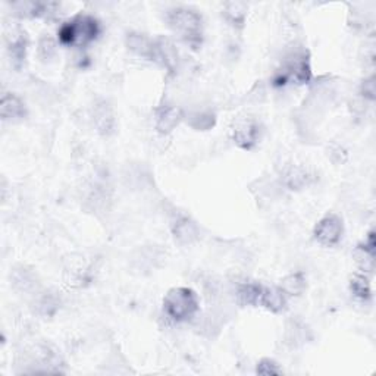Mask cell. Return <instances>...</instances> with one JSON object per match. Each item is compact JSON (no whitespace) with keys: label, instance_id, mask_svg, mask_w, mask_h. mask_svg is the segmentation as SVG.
Listing matches in <instances>:
<instances>
[{"label":"cell","instance_id":"obj_11","mask_svg":"<svg viewBox=\"0 0 376 376\" xmlns=\"http://www.w3.org/2000/svg\"><path fill=\"white\" fill-rule=\"evenodd\" d=\"M172 234L175 241L182 245L193 244L198 238V229L196 223L187 216L176 218L172 223Z\"/></svg>","mask_w":376,"mask_h":376},{"label":"cell","instance_id":"obj_10","mask_svg":"<svg viewBox=\"0 0 376 376\" xmlns=\"http://www.w3.org/2000/svg\"><path fill=\"white\" fill-rule=\"evenodd\" d=\"M287 294L279 287H265L261 294V301L258 306H262L266 310L272 313H281L287 309Z\"/></svg>","mask_w":376,"mask_h":376},{"label":"cell","instance_id":"obj_13","mask_svg":"<svg viewBox=\"0 0 376 376\" xmlns=\"http://www.w3.org/2000/svg\"><path fill=\"white\" fill-rule=\"evenodd\" d=\"M263 285L258 282H244L238 285L237 300L241 306H258Z\"/></svg>","mask_w":376,"mask_h":376},{"label":"cell","instance_id":"obj_6","mask_svg":"<svg viewBox=\"0 0 376 376\" xmlns=\"http://www.w3.org/2000/svg\"><path fill=\"white\" fill-rule=\"evenodd\" d=\"M261 124L254 118H241L232 129V140L243 150H252L261 138Z\"/></svg>","mask_w":376,"mask_h":376},{"label":"cell","instance_id":"obj_15","mask_svg":"<svg viewBox=\"0 0 376 376\" xmlns=\"http://www.w3.org/2000/svg\"><path fill=\"white\" fill-rule=\"evenodd\" d=\"M126 44H128L129 49H131L133 52H135L137 55L144 56L147 59L150 57V53H151V49H153V40L149 39L147 35L140 34V32L128 34Z\"/></svg>","mask_w":376,"mask_h":376},{"label":"cell","instance_id":"obj_8","mask_svg":"<svg viewBox=\"0 0 376 376\" xmlns=\"http://www.w3.org/2000/svg\"><path fill=\"white\" fill-rule=\"evenodd\" d=\"M93 124L97 128V131L103 135H109L115 129V115L112 106L106 102L100 100L93 108Z\"/></svg>","mask_w":376,"mask_h":376},{"label":"cell","instance_id":"obj_2","mask_svg":"<svg viewBox=\"0 0 376 376\" xmlns=\"http://www.w3.org/2000/svg\"><path fill=\"white\" fill-rule=\"evenodd\" d=\"M100 22L96 18L91 15L79 14L62 24L57 31V39L59 43L64 46L84 47L96 40L100 35Z\"/></svg>","mask_w":376,"mask_h":376},{"label":"cell","instance_id":"obj_16","mask_svg":"<svg viewBox=\"0 0 376 376\" xmlns=\"http://www.w3.org/2000/svg\"><path fill=\"white\" fill-rule=\"evenodd\" d=\"M279 288L284 291L287 296H300L306 290V276L301 272H294L287 275L281 281Z\"/></svg>","mask_w":376,"mask_h":376},{"label":"cell","instance_id":"obj_5","mask_svg":"<svg viewBox=\"0 0 376 376\" xmlns=\"http://www.w3.org/2000/svg\"><path fill=\"white\" fill-rule=\"evenodd\" d=\"M314 240L323 247H334L341 240H343L344 235V223L335 214H328L325 215L319 222L316 223L313 229Z\"/></svg>","mask_w":376,"mask_h":376},{"label":"cell","instance_id":"obj_3","mask_svg":"<svg viewBox=\"0 0 376 376\" xmlns=\"http://www.w3.org/2000/svg\"><path fill=\"white\" fill-rule=\"evenodd\" d=\"M168 24L175 34L193 49H197L203 40V19L198 12L190 8H173L168 12Z\"/></svg>","mask_w":376,"mask_h":376},{"label":"cell","instance_id":"obj_17","mask_svg":"<svg viewBox=\"0 0 376 376\" xmlns=\"http://www.w3.org/2000/svg\"><path fill=\"white\" fill-rule=\"evenodd\" d=\"M247 10H249V6L241 2H229L225 3L223 6V15H225L227 21L231 22L232 26L243 27L247 17Z\"/></svg>","mask_w":376,"mask_h":376},{"label":"cell","instance_id":"obj_12","mask_svg":"<svg viewBox=\"0 0 376 376\" xmlns=\"http://www.w3.org/2000/svg\"><path fill=\"white\" fill-rule=\"evenodd\" d=\"M284 181L290 190H301L312 184L313 176L303 167H291L284 175Z\"/></svg>","mask_w":376,"mask_h":376},{"label":"cell","instance_id":"obj_9","mask_svg":"<svg viewBox=\"0 0 376 376\" xmlns=\"http://www.w3.org/2000/svg\"><path fill=\"white\" fill-rule=\"evenodd\" d=\"M181 120L182 115L178 108H175V106L171 104L162 106V108L156 111V129L160 134L167 135L178 126Z\"/></svg>","mask_w":376,"mask_h":376},{"label":"cell","instance_id":"obj_7","mask_svg":"<svg viewBox=\"0 0 376 376\" xmlns=\"http://www.w3.org/2000/svg\"><path fill=\"white\" fill-rule=\"evenodd\" d=\"M0 116L3 121H22L27 116V106L14 93H5L0 100Z\"/></svg>","mask_w":376,"mask_h":376},{"label":"cell","instance_id":"obj_14","mask_svg":"<svg viewBox=\"0 0 376 376\" xmlns=\"http://www.w3.org/2000/svg\"><path fill=\"white\" fill-rule=\"evenodd\" d=\"M350 291L357 300L366 301L372 297V287L369 276L364 272H356L350 279Z\"/></svg>","mask_w":376,"mask_h":376},{"label":"cell","instance_id":"obj_1","mask_svg":"<svg viewBox=\"0 0 376 376\" xmlns=\"http://www.w3.org/2000/svg\"><path fill=\"white\" fill-rule=\"evenodd\" d=\"M198 310L200 300L196 291L191 288L175 287L164 294L163 313L175 323L191 321Z\"/></svg>","mask_w":376,"mask_h":376},{"label":"cell","instance_id":"obj_18","mask_svg":"<svg viewBox=\"0 0 376 376\" xmlns=\"http://www.w3.org/2000/svg\"><path fill=\"white\" fill-rule=\"evenodd\" d=\"M256 373L257 375H265V376L282 375V369L279 368V364L275 360H272V359H262L261 361L257 363Z\"/></svg>","mask_w":376,"mask_h":376},{"label":"cell","instance_id":"obj_4","mask_svg":"<svg viewBox=\"0 0 376 376\" xmlns=\"http://www.w3.org/2000/svg\"><path fill=\"white\" fill-rule=\"evenodd\" d=\"M312 79V68L308 56L304 53H296L288 57V61L275 77L276 86H284L287 82L306 84Z\"/></svg>","mask_w":376,"mask_h":376}]
</instances>
